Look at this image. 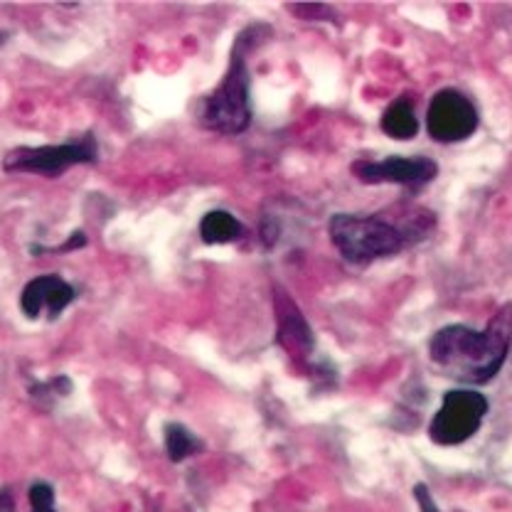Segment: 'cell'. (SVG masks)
I'll return each mask as SVG.
<instances>
[{"label":"cell","instance_id":"cell-1","mask_svg":"<svg viewBox=\"0 0 512 512\" xmlns=\"http://www.w3.org/2000/svg\"><path fill=\"white\" fill-rule=\"evenodd\" d=\"M512 345V306L500 308L488 328L446 325L431 338L429 355L448 377L466 384H485L505 365Z\"/></svg>","mask_w":512,"mask_h":512},{"label":"cell","instance_id":"cell-2","mask_svg":"<svg viewBox=\"0 0 512 512\" xmlns=\"http://www.w3.org/2000/svg\"><path fill=\"white\" fill-rule=\"evenodd\" d=\"M434 222L429 210H407L399 220L392 215H335L328 232L345 259L352 264H367L414 247L429 237Z\"/></svg>","mask_w":512,"mask_h":512},{"label":"cell","instance_id":"cell-3","mask_svg":"<svg viewBox=\"0 0 512 512\" xmlns=\"http://www.w3.org/2000/svg\"><path fill=\"white\" fill-rule=\"evenodd\" d=\"M271 35L266 25H252L237 37L232 50V64H229L227 77L205 101L202 109V124L210 131L237 136L252 124V106H249V72L244 57L259 45L261 40Z\"/></svg>","mask_w":512,"mask_h":512},{"label":"cell","instance_id":"cell-4","mask_svg":"<svg viewBox=\"0 0 512 512\" xmlns=\"http://www.w3.org/2000/svg\"><path fill=\"white\" fill-rule=\"evenodd\" d=\"M488 414V399L473 389H451L446 392L439 412L429 426V436L439 446H458L473 439Z\"/></svg>","mask_w":512,"mask_h":512},{"label":"cell","instance_id":"cell-5","mask_svg":"<svg viewBox=\"0 0 512 512\" xmlns=\"http://www.w3.org/2000/svg\"><path fill=\"white\" fill-rule=\"evenodd\" d=\"M99 148L96 138L87 133L74 143H62V146H42V148H15L3 160V168L8 173H35V175H60L72 165L96 163Z\"/></svg>","mask_w":512,"mask_h":512},{"label":"cell","instance_id":"cell-6","mask_svg":"<svg viewBox=\"0 0 512 512\" xmlns=\"http://www.w3.org/2000/svg\"><path fill=\"white\" fill-rule=\"evenodd\" d=\"M478 128V111L468 96L456 89H441L426 111V131L439 143H458L473 136Z\"/></svg>","mask_w":512,"mask_h":512},{"label":"cell","instance_id":"cell-7","mask_svg":"<svg viewBox=\"0 0 512 512\" xmlns=\"http://www.w3.org/2000/svg\"><path fill=\"white\" fill-rule=\"evenodd\" d=\"M352 173L365 185H404L409 190H419L429 185L439 173V165L431 158L414 156L402 158L392 156L384 160H357L352 165Z\"/></svg>","mask_w":512,"mask_h":512},{"label":"cell","instance_id":"cell-8","mask_svg":"<svg viewBox=\"0 0 512 512\" xmlns=\"http://www.w3.org/2000/svg\"><path fill=\"white\" fill-rule=\"evenodd\" d=\"M77 298L74 288L60 276H37L28 286L23 288V296H20V308L28 318H40L42 313H47L50 318H57L69 303Z\"/></svg>","mask_w":512,"mask_h":512},{"label":"cell","instance_id":"cell-9","mask_svg":"<svg viewBox=\"0 0 512 512\" xmlns=\"http://www.w3.org/2000/svg\"><path fill=\"white\" fill-rule=\"evenodd\" d=\"M276 311H279V333L286 348L298 350V352L311 350L313 348L311 328H308V323L303 320L301 311L293 306L291 298H286L284 293H279V298H276Z\"/></svg>","mask_w":512,"mask_h":512},{"label":"cell","instance_id":"cell-10","mask_svg":"<svg viewBox=\"0 0 512 512\" xmlns=\"http://www.w3.org/2000/svg\"><path fill=\"white\" fill-rule=\"evenodd\" d=\"M382 131L389 138H397V141H409L419 133V119L414 114V104L402 96V99L394 101L387 111L382 114Z\"/></svg>","mask_w":512,"mask_h":512},{"label":"cell","instance_id":"cell-11","mask_svg":"<svg viewBox=\"0 0 512 512\" xmlns=\"http://www.w3.org/2000/svg\"><path fill=\"white\" fill-rule=\"evenodd\" d=\"M244 227L232 212L212 210L202 217L200 222V237L205 244H229L237 242L242 237Z\"/></svg>","mask_w":512,"mask_h":512},{"label":"cell","instance_id":"cell-12","mask_svg":"<svg viewBox=\"0 0 512 512\" xmlns=\"http://www.w3.org/2000/svg\"><path fill=\"white\" fill-rule=\"evenodd\" d=\"M165 451L173 463L185 461V458L195 456L202 451V444L195 439L192 431L185 429L183 424H168L165 426Z\"/></svg>","mask_w":512,"mask_h":512},{"label":"cell","instance_id":"cell-13","mask_svg":"<svg viewBox=\"0 0 512 512\" xmlns=\"http://www.w3.org/2000/svg\"><path fill=\"white\" fill-rule=\"evenodd\" d=\"M32 512H57L55 508V490L47 483H35L28 493Z\"/></svg>","mask_w":512,"mask_h":512},{"label":"cell","instance_id":"cell-14","mask_svg":"<svg viewBox=\"0 0 512 512\" xmlns=\"http://www.w3.org/2000/svg\"><path fill=\"white\" fill-rule=\"evenodd\" d=\"M288 10H293V13H298L306 20H323L333 15V8H328V5H291Z\"/></svg>","mask_w":512,"mask_h":512},{"label":"cell","instance_id":"cell-15","mask_svg":"<svg viewBox=\"0 0 512 512\" xmlns=\"http://www.w3.org/2000/svg\"><path fill=\"white\" fill-rule=\"evenodd\" d=\"M414 495H416V503H419L421 512H439V508H436V503H434V498H431V490L426 488L424 483L416 485Z\"/></svg>","mask_w":512,"mask_h":512},{"label":"cell","instance_id":"cell-16","mask_svg":"<svg viewBox=\"0 0 512 512\" xmlns=\"http://www.w3.org/2000/svg\"><path fill=\"white\" fill-rule=\"evenodd\" d=\"M84 244H87V237H84V232H74L72 237H69L67 242H64L60 249H57V252H69V249H79V247H84Z\"/></svg>","mask_w":512,"mask_h":512},{"label":"cell","instance_id":"cell-17","mask_svg":"<svg viewBox=\"0 0 512 512\" xmlns=\"http://www.w3.org/2000/svg\"><path fill=\"white\" fill-rule=\"evenodd\" d=\"M0 512H15V498L10 488H0Z\"/></svg>","mask_w":512,"mask_h":512},{"label":"cell","instance_id":"cell-18","mask_svg":"<svg viewBox=\"0 0 512 512\" xmlns=\"http://www.w3.org/2000/svg\"><path fill=\"white\" fill-rule=\"evenodd\" d=\"M0 42H3V40H0Z\"/></svg>","mask_w":512,"mask_h":512}]
</instances>
